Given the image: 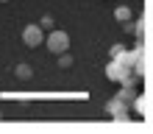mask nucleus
Masks as SVG:
<instances>
[{
    "label": "nucleus",
    "mask_w": 153,
    "mask_h": 134,
    "mask_svg": "<svg viewBox=\"0 0 153 134\" xmlns=\"http://www.w3.org/2000/svg\"><path fill=\"white\" fill-rule=\"evenodd\" d=\"M0 3H8V0H0Z\"/></svg>",
    "instance_id": "4468645a"
},
{
    "label": "nucleus",
    "mask_w": 153,
    "mask_h": 134,
    "mask_svg": "<svg viewBox=\"0 0 153 134\" xmlns=\"http://www.w3.org/2000/svg\"><path fill=\"white\" fill-rule=\"evenodd\" d=\"M134 37H137V42H145V39H148V17H145V14L134 22Z\"/></svg>",
    "instance_id": "423d86ee"
},
{
    "label": "nucleus",
    "mask_w": 153,
    "mask_h": 134,
    "mask_svg": "<svg viewBox=\"0 0 153 134\" xmlns=\"http://www.w3.org/2000/svg\"><path fill=\"white\" fill-rule=\"evenodd\" d=\"M59 67H61V70H70V67H73V56H70L67 50L59 53Z\"/></svg>",
    "instance_id": "9b49d317"
},
{
    "label": "nucleus",
    "mask_w": 153,
    "mask_h": 134,
    "mask_svg": "<svg viewBox=\"0 0 153 134\" xmlns=\"http://www.w3.org/2000/svg\"><path fill=\"white\" fill-rule=\"evenodd\" d=\"M22 42L28 45V48H39V45L45 42V31L39 28V22H31L22 28Z\"/></svg>",
    "instance_id": "f03ea898"
},
{
    "label": "nucleus",
    "mask_w": 153,
    "mask_h": 134,
    "mask_svg": "<svg viewBox=\"0 0 153 134\" xmlns=\"http://www.w3.org/2000/svg\"><path fill=\"white\" fill-rule=\"evenodd\" d=\"M134 109H137V115H139V118H148V115H150V101H148V95H139L137 92V98H134Z\"/></svg>",
    "instance_id": "39448f33"
},
{
    "label": "nucleus",
    "mask_w": 153,
    "mask_h": 134,
    "mask_svg": "<svg viewBox=\"0 0 153 134\" xmlns=\"http://www.w3.org/2000/svg\"><path fill=\"white\" fill-rule=\"evenodd\" d=\"M114 20H117V22H128V20H131V8H128V6H117V8H114Z\"/></svg>",
    "instance_id": "1a4fd4ad"
},
{
    "label": "nucleus",
    "mask_w": 153,
    "mask_h": 134,
    "mask_svg": "<svg viewBox=\"0 0 153 134\" xmlns=\"http://www.w3.org/2000/svg\"><path fill=\"white\" fill-rule=\"evenodd\" d=\"M123 50H125V45H123V42H117V45H111V50H109V56H111V59H117V56H120Z\"/></svg>",
    "instance_id": "f8f14e48"
},
{
    "label": "nucleus",
    "mask_w": 153,
    "mask_h": 134,
    "mask_svg": "<svg viewBox=\"0 0 153 134\" xmlns=\"http://www.w3.org/2000/svg\"><path fill=\"white\" fill-rule=\"evenodd\" d=\"M0 120H3V112H0Z\"/></svg>",
    "instance_id": "ddd939ff"
},
{
    "label": "nucleus",
    "mask_w": 153,
    "mask_h": 134,
    "mask_svg": "<svg viewBox=\"0 0 153 134\" xmlns=\"http://www.w3.org/2000/svg\"><path fill=\"white\" fill-rule=\"evenodd\" d=\"M42 45L53 53V56H59V53L70 50V34H67V31H61V28H53V31L45 34V42H42Z\"/></svg>",
    "instance_id": "f257e3e1"
},
{
    "label": "nucleus",
    "mask_w": 153,
    "mask_h": 134,
    "mask_svg": "<svg viewBox=\"0 0 153 134\" xmlns=\"http://www.w3.org/2000/svg\"><path fill=\"white\" fill-rule=\"evenodd\" d=\"M125 76H131V73H128V70H125L123 64H117L114 59L109 61V64H106V78H109V81H114V84H120V81H123Z\"/></svg>",
    "instance_id": "20e7f679"
},
{
    "label": "nucleus",
    "mask_w": 153,
    "mask_h": 134,
    "mask_svg": "<svg viewBox=\"0 0 153 134\" xmlns=\"http://www.w3.org/2000/svg\"><path fill=\"white\" fill-rule=\"evenodd\" d=\"M39 28H42V31H53V28H56V17H53V14H42Z\"/></svg>",
    "instance_id": "9d476101"
},
{
    "label": "nucleus",
    "mask_w": 153,
    "mask_h": 134,
    "mask_svg": "<svg viewBox=\"0 0 153 134\" xmlns=\"http://www.w3.org/2000/svg\"><path fill=\"white\" fill-rule=\"evenodd\" d=\"M14 76L20 78V81H28V78H33V67L28 64V61H20V64L14 67Z\"/></svg>",
    "instance_id": "0eeeda50"
},
{
    "label": "nucleus",
    "mask_w": 153,
    "mask_h": 134,
    "mask_svg": "<svg viewBox=\"0 0 153 134\" xmlns=\"http://www.w3.org/2000/svg\"><path fill=\"white\" fill-rule=\"evenodd\" d=\"M120 87L123 89H120V95H117V98H120L123 103H131L134 98H137V87H131V84H120Z\"/></svg>",
    "instance_id": "6e6552de"
},
{
    "label": "nucleus",
    "mask_w": 153,
    "mask_h": 134,
    "mask_svg": "<svg viewBox=\"0 0 153 134\" xmlns=\"http://www.w3.org/2000/svg\"><path fill=\"white\" fill-rule=\"evenodd\" d=\"M106 112H109V118L117 120V123H125V120H128V103H123L120 98H111V101L106 103Z\"/></svg>",
    "instance_id": "7ed1b4c3"
}]
</instances>
